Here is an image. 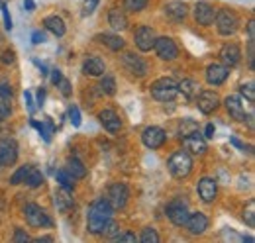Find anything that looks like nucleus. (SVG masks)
Here are the masks:
<instances>
[{
	"label": "nucleus",
	"instance_id": "40",
	"mask_svg": "<svg viewBox=\"0 0 255 243\" xmlns=\"http://www.w3.org/2000/svg\"><path fill=\"white\" fill-rule=\"evenodd\" d=\"M12 112V106H10V98H0V122L6 120Z\"/></svg>",
	"mask_w": 255,
	"mask_h": 243
},
{
	"label": "nucleus",
	"instance_id": "24",
	"mask_svg": "<svg viewBox=\"0 0 255 243\" xmlns=\"http://www.w3.org/2000/svg\"><path fill=\"white\" fill-rule=\"evenodd\" d=\"M165 16L173 22H183L187 18V6L183 2H169L165 4Z\"/></svg>",
	"mask_w": 255,
	"mask_h": 243
},
{
	"label": "nucleus",
	"instance_id": "37",
	"mask_svg": "<svg viewBox=\"0 0 255 243\" xmlns=\"http://www.w3.org/2000/svg\"><path fill=\"white\" fill-rule=\"evenodd\" d=\"M102 234H104V238H110V240H114V238L120 234V228H118V224H116V222H112V220H110V222L104 226Z\"/></svg>",
	"mask_w": 255,
	"mask_h": 243
},
{
	"label": "nucleus",
	"instance_id": "20",
	"mask_svg": "<svg viewBox=\"0 0 255 243\" xmlns=\"http://www.w3.org/2000/svg\"><path fill=\"white\" fill-rule=\"evenodd\" d=\"M98 120L104 125V129H108L110 133H116V131H120V127H122V120H120L118 114H116L114 110H110V108L102 110V112L98 114Z\"/></svg>",
	"mask_w": 255,
	"mask_h": 243
},
{
	"label": "nucleus",
	"instance_id": "26",
	"mask_svg": "<svg viewBox=\"0 0 255 243\" xmlns=\"http://www.w3.org/2000/svg\"><path fill=\"white\" fill-rule=\"evenodd\" d=\"M100 43H104L106 47H110L112 51H120V49H124V45H126V41L120 37V35H112V33H102V35H98L96 37Z\"/></svg>",
	"mask_w": 255,
	"mask_h": 243
},
{
	"label": "nucleus",
	"instance_id": "44",
	"mask_svg": "<svg viewBox=\"0 0 255 243\" xmlns=\"http://www.w3.org/2000/svg\"><path fill=\"white\" fill-rule=\"evenodd\" d=\"M114 242H128V243H135V242H137V238H135L133 234H129V232H126V234H118V236L114 238Z\"/></svg>",
	"mask_w": 255,
	"mask_h": 243
},
{
	"label": "nucleus",
	"instance_id": "52",
	"mask_svg": "<svg viewBox=\"0 0 255 243\" xmlns=\"http://www.w3.org/2000/svg\"><path fill=\"white\" fill-rule=\"evenodd\" d=\"M24 100H26V104H28V108H30V112H33V100H32V94L26 91L24 92Z\"/></svg>",
	"mask_w": 255,
	"mask_h": 243
},
{
	"label": "nucleus",
	"instance_id": "36",
	"mask_svg": "<svg viewBox=\"0 0 255 243\" xmlns=\"http://www.w3.org/2000/svg\"><path fill=\"white\" fill-rule=\"evenodd\" d=\"M149 0H124V6L129 12H141L145 6H147Z\"/></svg>",
	"mask_w": 255,
	"mask_h": 243
},
{
	"label": "nucleus",
	"instance_id": "31",
	"mask_svg": "<svg viewBox=\"0 0 255 243\" xmlns=\"http://www.w3.org/2000/svg\"><path fill=\"white\" fill-rule=\"evenodd\" d=\"M100 91L104 92L106 96H112L116 92V81L112 75H102V81H100Z\"/></svg>",
	"mask_w": 255,
	"mask_h": 243
},
{
	"label": "nucleus",
	"instance_id": "47",
	"mask_svg": "<svg viewBox=\"0 0 255 243\" xmlns=\"http://www.w3.org/2000/svg\"><path fill=\"white\" fill-rule=\"evenodd\" d=\"M16 61V53L14 51H4L2 53V63L4 65H10V63H14Z\"/></svg>",
	"mask_w": 255,
	"mask_h": 243
},
{
	"label": "nucleus",
	"instance_id": "14",
	"mask_svg": "<svg viewBox=\"0 0 255 243\" xmlns=\"http://www.w3.org/2000/svg\"><path fill=\"white\" fill-rule=\"evenodd\" d=\"M167 218H169L175 226H185V222H187V218H189L187 204L181 202V200H173V202L167 206Z\"/></svg>",
	"mask_w": 255,
	"mask_h": 243
},
{
	"label": "nucleus",
	"instance_id": "23",
	"mask_svg": "<svg viewBox=\"0 0 255 243\" xmlns=\"http://www.w3.org/2000/svg\"><path fill=\"white\" fill-rule=\"evenodd\" d=\"M224 104H226L228 114H230L234 120H238V122L246 120V110H244V104L240 102V98H236V96H228Z\"/></svg>",
	"mask_w": 255,
	"mask_h": 243
},
{
	"label": "nucleus",
	"instance_id": "15",
	"mask_svg": "<svg viewBox=\"0 0 255 243\" xmlns=\"http://www.w3.org/2000/svg\"><path fill=\"white\" fill-rule=\"evenodd\" d=\"M196 192H198V196H200L202 202H212L216 198V194H218V184H216L214 179L204 177V179H200L198 184H196Z\"/></svg>",
	"mask_w": 255,
	"mask_h": 243
},
{
	"label": "nucleus",
	"instance_id": "25",
	"mask_svg": "<svg viewBox=\"0 0 255 243\" xmlns=\"http://www.w3.org/2000/svg\"><path fill=\"white\" fill-rule=\"evenodd\" d=\"M108 22H110V26L116 31L126 30L128 28V18H126V14H124V10H120V8H112V10H110Z\"/></svg>",
	"mask_w": 255,
	"mask_h": 243
},
{
	"label": "nucleus",
	"instance_id": "32",
	"mask_svg": "<svg viewBox=\"0 0 255 243\" xmlns=\"http://www.w3.org/2000/svg\"><path fill=\"white\" fill-rule=\"evenodd\" d=\"M192 131H198V123L191 120V118H185V120L181 122V125H179V135L187 137V135H191Z\"/></svg>",
	"mask_w": 255,
	"mask_h": 243
},
{
	"label": "nucleus",
	"instance_id": "6",
	"mask_svg": "<svg viewBox=\"0 0 255 243\" xmlns=\"http://www.w3.org/2000/svg\"><path fill=\"white\" fill-rule=\"evenodd\" d=\"M24 216H26V222L32 226V228H49L53 222L51 218L45 214V210L37 204H28L24 208Z\"/></svg>",
	"mask_w": 255,
	"mask_h": 243
},
{
	"label": "nucleus",
	"instance_id": "19",
	"mask_svg": "<svg viewBox=\"0 0 255 243\" xmlns=\"http://www.w3.org/2000/svg\"><path fill=\"white\" fill-rule=\"evenodd\" d=\"M183 143H185V149L192 155H204L206 153V139L200 137L198 131H192L191 135L183 137Z\"/></svg>",
	"mask_w": 255,
	"mask_h": 243
},
{
	"label": "nucleus",
	"instance_id": "50",
	"mask_svg": "<svg viewBox=\"0 0 255 243\" xmlns=\"http://www.w3.org/2000/svg\"><path fill=\"white\" fill-rule=\"evenodd\" d=\"M61 79H63V77H61V71H59V69H53V71H51V83L57 85Z\"/></svg>",
	"mask_w": 255,
	"mask_h": 243
},
{
	"label": "nucleus",
	"instance_id": "30",
	"mask_svg": "<svg viewBox=\"0 0 255 243\" xmlns=\"http://www.w3.org/2000/svg\"><path fill=\"white\" fill-rule=\"evenodd\" d=\"M24 182L30 186V188H37V186H41L43 184V175L37 171V169H30L28 171V175H26V179H24Z\"/></svg>",
	"mask_w": 255,
	"mask_h": 243
},
{
	"label": "nucleus",
	"instance_id": "43",
	"mask_svg": "<svg viewBox=\"0 0 255 243\" xmlns=\"http://www.w3.org/2000/svg\"><path fill=\"white\" fill-rule=\"evenodd\" d=\"M0 10H2V18H4V28L6 30H12V18H10V12H8L6 4L0 2Z\"/></svg>",
	"mask_w": 255,
	"mask_h": 243
},
{
	"label": "nucleus",
	"instance_id": "3",
	"mask_svg": "<svg viewBox=\"0 0 255 243\" xmlns=\"http://www.w3.org/2000/svg\"><path fill=\"white\" fill-rule=\"evenodd\" d=\"M214 20H216V28L220 31V35H234L236 31L240 30V20L230 8L218 10Z\"/></svg>",
	"mask_w": 255,
	"mask_h": 243
},
{
	"label": "nucleus",
	"instance_id": "41",
	"mask_svg": "<svg viewBox=\"0 0 255 243\" xmlns=\"http://www.w3.org/2000/svg\"><path fill=\"white\" fill-rule=\"evenodd\" d=\"M69 118H71V123H73L75 127L81 125V112H79L77 106H71V108H69Z\"/></svg>",
	"mask_w": 255,
	"mask_h": 243
},
{
	"label": "nucleus",
	"instance_id": "33",
	"mask_svg": "<svg viewBox=\"0 0 255 243\" xmlns=\"http://www.w3.org/2000/svg\"><path fill=\"white\" fill-rule=\"evenodd\" d=\"M55 179H57V182H61V186L69 188V190L75 186V177L69 171H57L55 173Z\"/></svg>",
	"mask_w": 255,
	"mask_h": 243
},
{
	"label": "nucleus",
	"instance_id": "46",
	"mask_svg": "<svg viewBox=\"0 0 255 243\" xmlns=\"http://www.w3.org/2000/svg\"><path fill=\"white\" fill-rule=\"evenodd\" d=\"M57 87L61 89V92H63V96H69V94H71V83H69L67 79H61V81L57 83Z\"/></svg>",
	"mask_w": 255,
	"mask_h": 243
},
{
	"label": "nucleus",
	"instance_id": "49",
	"mask_svg": "<svg viewBox=\"0 0 255 243\" xmlns=\"http://www.w3.org/2000/svg\"><path fill=\"white\" fill-rule=\"evenodd\" d=\"M14 242H30V238H28V234H24L22 230H16V236H14Z\"/></svg>",
	"mask_w": 255,
	"mask_h": 243
},
{
	"label": "nucleus",
	"instance_id": "16",
	"mask_svg": "<svg viewBox=\"0 0 255 243\" xmlns=\"http://www.w3.org/2000/svg\"><path fill=\"white\" fill-rule=\"evenodd\" d=\"M185 226H187V230L191 232L192 236H202V234L208 230V218H206L202 212L189 214Z\"/></svg>",
	"mask_w": 255,
	"mask_h": 243
},
{
	"label": "nucleus",
	"instance_id": "38",
	"mask_svg": "<svg viewBox=\"0 0 255 243\" xmlns=\"http://www.w3.org/2000/svg\"><path fill=\"white\" fill-rule=\"evenodd\" d=\"M254 87H255L254 81H250V83H244V85H242V89H240L242 94L248 98V102H252V104L255 102V89Z\"/></svg>",
	"mask_w": 255,
	"mask_h": 243
},
{
	"label": "nucleus",
	"instance_id": "56",
	"mask_svg": "<svg viewBox=\"0 0 255 243\" xmlns=\"http://www.w3.org/2000/svg\"><path fill=\"white\" fill-rule=\"evenodd\" d=\"M24 6H26V10L32 12L33 8H35V2H33V0H24Z\"/></svg>",
	"mask_w": 255,
	"mask_h": 243
},
{
	"label": "nucleus",
	"instance_id": "53",
	"mask_svg": "<svg viewBox=\"0 0 255 243\" xmlns=\"http://www.w3.org/2000/svg\"><path fill=\"white\" fill-rule=\"evenodd\" d=\"M248 31H250V39H255V22L254 20H250V24H248Z\"/></svg>",
	"mask_w": 255,
	"mask_h": 243
},
{
	"label": "nucleus",
	"instance_id": "27",
	"mask_svg": "<svg viewBox=\"0 0 255 243\" xmlns=\"http://www.w3.org/2000/svg\"><path fill=\"white\" fill-rule=\"evenodd\" d=\"M177 91L183 92L189 100H194L196 94L200 92V85H198L196 81H192V79H185V81H181V83L177 85Z\"/></svg>",
	"mask_w": 255,
	"mask_h": 243
},
{
	"label": "nucleus",
	"instance_id": "5",
	"mask_svg": "<svg viewBox=\"0 0 255 243\" xmlns=\"http://www.w3.org/2000/svg\"><path fill=\"white\" fill-rule=\"evenodd\" d=\"M128 198H129V190L124 182H112L108 186V194H106V200L110 202V206L114 210H122L128 204Z\"/></svg>",
	"mask_w": 255,
	"mask_h": 243
},
{
	"label": "nucleus",
	"instance_id": "8",
	"mask_svg": "<svg viewBox=\"0 0 255 243\" xmlns=\"http://www.w3.org/2000/svg\"><path fill=\"white\" fill-rule=\"evenodd\" d=\"M153 49L157 51L159 59L163 61H173L177 59V55H179V49H177V45H175V41L171 37H155Z\"/></svg>",
	"mask_w": 255,
	"mask_h": 243
},
{
	"label": "nucleus",
	"instance_id": "42",
	"mask_svg": "<svg viewBox=\"0 0 255 243\" xmlns=\"http://www.w3.org/2000/svg\"><path fill=\"white\" fill-rule=\"evenodd\" d=\"M98 2H100V0H85V2H83V16L93 14L95 8L98 6Z\"/></svg>",
	"mask_w": 255,
	"mask_h": 243
},
{
	"label": "nucleus",
	"instance_id": "10",
	"mask_svg": "<svg viewBox=\"0 0 255 243\" xmlns=\"http://www.w3.org/2000/svg\"><path fill=\"white\" fill-rule=\"evenodd\" d=\"M135 45L139 51H151L153 49V43H155V31L151 30L149 26H139L135 30Z\"/></svg>",
	"mask_w": 255,
	"mask_h": 243
},
{
	"label": "nucleus",
	"instance_id": "35",
	"mask_svg": "<svg viewBox=\"0 0 255 243\" xmlns=\"http://www.w3.org/2000/svg\"><path fill=\"white\" fill-rule=\"evenodd\" d=\"M139 242L141 243H159V236H157V232H155L153 228H145V230L141 232Z\"/></svg>",
	"mask_w": 255,
	"mask_h": 243
},
{
	"label": "nucleus",
	"instance_id": "4",
	"mask_svg": "<svg viewBox=\"0 0 255 243\" xmlns=\"http://www.w3.org/2000/svg\"><path fill=\"white\" fill-rule=\"evenodd\" d=\"M177 94H179L177 83L173 79H157L151 85V96L155 100H159V102H171Z\"/></svg>",
	"mask_w": 255,
	"mask_h": 243
},
{
	"label": "nucleus",
	"instance_id": "1",
	"mask_svg": "<svg viewBox=\"0 0 255 243\" xmlns=\"http://www.w3.org/2000/svg\"><path fill=\"white\" fill-rule=\"evenodd\" d=\"M112 214H114V208L110 206V202L106 198H98L91 204L89 208V218H87V226H89V232L95 234V236H100L104 226L112 220Z\"/></svg>",
	"mask_w": 255,
	"mask_h": 243
},
{
	"label": "nucleus",
	"instance_id": "54",
	"mask_svg": "<svg viewBox=\"0 0 255 243\" xmlns=\"http://www.w3.org/2000/svg\"><path fill=\"white\" fill-rule=\"evenodd\" d=\"M43 98H45V91L39 89V92H37V106H39V108L43 106Z\"/></svg>",
	"mask_w": 255,
	"mask_h": 243
},
{
	"label": "nucleus",
	"instance_id": "34",
	"mask_svg": "<svg viewBox=\"0 0 255 243\" xmlns=\"http://www.w3.org/2000/svg\"><path fill=\"white\" fill-rule=\"evenodd\" d=\"M30 169H32V165H24V167H20V169H18V171H16V173L10 177V184H22Z\"/></svg>",
	"mask_w": 255,
	"mask_h": 243
},
{
	"label": "nucleus",
	"instance_id": "9",
	"mask_svg": "<svg viewBox=\"0 0 255 243\" xmlns=\"http://www.w3.org/2000/svg\"><path fill=\"white\" fill-rule=\"evenodd\" d=\"M165 139H167L165 131H163L161 127H157V125H149V127H145L143 133H141V141H143V145L149 147V149H159L161 145L165 143Z\"/></svg>",
	"mask_w": 255,
	"mask_h": 243
},
{
	"label": "nucleus",
	"instance_id": "57",
	"mask_svg": "<svg viewBox=\"0 0 255 243\" xmlns=\"http://www.w3.org/2000/svg\"><path fill=\"white\" fill-rule=\"evenodd\" d=\"M35 242L41 243V242H53V238H49V236H43V238H35Z\"/></svg>",
	"mask_w": 255,
	"mask_h": 243
},
{
	"label": "nucleus",
	"instance_id": "7",
	"mask_svg": "<svg viewBox=\"0 0 255 243\" xmlns=\"http://www.w3.org/2000/svg\"><path fill=\"white\" fill-rule=\"evenodd\" d=\"M196 106L202 114H212L220 106V96L214 91H200L196 94Z\"/></svg>",
	"mask_w": 255,
	"mask_h": 243
},
{
	"label": "nucleus",
	"instance_id": "58",
	"mask_svg": "<svg viewBox=\"0 0 255 243\" xmlns=\"http://www.w3.org/2000/svg\"><path fill=\"white\" fill-rule=\"evenodd\" d=\"M242 240H244V242H248V243H254V238H252V236H248V238H242Z\"/></svg>",
	"mask_w": 255,
	"mask_h": 243
},
{
	"label": "nucleus",
	"instance_id": "13",
	"mask_svg": "<svg viewBox=\"0 0 255 243\" xmlns=\"http://www.w3.org/2000/svg\"><path fill=\"white\" fill-rule=\"evenodd\" d=\"M194 18L200 26H212L216 18V8L210 6L208 2H196L194 6Z\"/></svg>",
	"mask_w": 255,
	"mask_h": 243
},
{
	"label": "nucleus",
	"instance_id": "12",
	"mask_svg": "<svg viewBox=\"0 0 255 243\" xmlns=\"http://www.w3.org/2000/svg\"><path fill=\"white\" fill-rule=\"evenodd\" d=\"M122 65H124V69H126L128 73L133 75V77H143L147 73L145 61L141 59V57H137V55H133V53H124L122 55Z\"/></svg>",
	"mask_w": 255,
	"mask_h": 243
},
{
	"label": "nucleus",
	"instance_id": "21",
	"mask_svg": "<svg viewBox=\"0 0 255 243\" xmlns=\"http://www.w3.org/2000/svg\"><path fill=\"white\" fill-rule=\"evenodd\" d=\"M240 57H242V51L236 43H226L222 49H220V59L226 67H234L240 63Z\"/></svg>",
	"mask_w": 255,
	"mask_h": 243
},
{
	"label": "nucleus",
	"instance_id": "48",
	"mask_svg": "<svg viewBox=\"0 0 255 243\" xmlns=\"http://www.w3.org/2000/svg\"><path fill=\"white\" fill-rule=\"evenodd\" d=\"M32 41L35 43V45H39V43H43V41H45V35H43L41 31H33V33H32Z\"/></svg>",
	"mask_w": 255,
	"mask_h": 243
},
{
	"label": "nucleus",
	"instance_id": "45",
	"mask_svg": "<svg viewBox=\"0 0 255 243\" xmlns=\"http://www.w3.org/2000/svg\"><path fill=\"white\" fill-rule=\"evenodd\" d=\"M0 98H10L12 100V87L10 85H6V83L0 85Z\"/></svg>",
	"mask_w": 255,
	"mask_h": 243
},
{
	"label": "nucleus",
	"instance_id": "11",
	"mask_svg": "<svg viewBox=\"0 0 255 243\" xmlns=\"http://www.w3.org/2000/svg\"><path fill=\"white\" fill-rule=\"evenodd\" d=\"M18 159V143L14 139L0 141V167H12Z\"/></svg>",
	"mask_w": 255,
	"mask_h": 243
},
{
	"label": "nucleus",
	"instance_id": "17",
	"mask_svg": "<svg viewBox=\"0 0 255 243\" xmlns=\"http://www.w3.org/2000/svg\"><path fill=\"white\" fill-rule=\"evenodd\" d=\"M228 75H230L228 67H226V65H220V63H212V65L206 69V81H208V85H212V87H220L224 81L228 79Z\"/></svg>",
	"mask_w": 255,
	"mask_h": 243
},
{
	"label": "nucleus",
	"instance_id": "28",
	"mask_svg": "<svg viewBox=\"0 0 255 243\" xmlns=\"http://www.w3.org/2000/svg\"><path fill=\"white\" fill-rule=\"evenodd\" d=\"M43 26L51 31L53 35H57V37L65 35V22L63 18H59V16H47L43 20Z\"/></svg>",
	"mask_w": 255,
	"mask_h": 243
},
{
	"label": "nucleus",
	"instance_id": "55",
	"mask_svg": "<svg viewBox=\"0 0 255 243\" xmlns=\"http://www.w3.org/2000/svg\"><path fill=\"white\" fill-rule=\"evenodd\" d=\"M230 141H232V143H234V145H236V147H238V149H246V145H244V143H242V141H240V139H238V137H232V139H230Z\"/></svg>",
	"mask_w": 255,
	"mask_h": 243
},
{
	"label": "nucleus",
	"instance_id": "2",
	"mask_svg": "<svg viewBox=\"0 0 255 243\" xmlns=\"http://www.w3.org/2000/svg\"><path fill=\"white\" fill-rule=\"evenodd\" d=\"M167 169H169V173L175 177V179H185V177H189L192 171V157L189 151H175L171 157H169V161H167Z\"/></svg>",
	"mask_w": 255,
	"mask_h": 243
},
{
	"label": "nucleus",
	"instance_id": "39",
	"mask_svg": "<svg viewBox=\"0 0 255 243\" xmlns=\"http://www.w3.org/2000/svg\"><path fill=\"white\" fill-rule=\"evenodd\" d=\"M244 222H246L250 228L255 226V202H250V204H248V210H244Z\"/></svg>",
	"mask_w": 255,
	"mask_h": 243
},
{
	"label": "nucleus",
	"instance_id": "29",
	"mask_svg": "<svg viewBox=\"0 0 255 243\" xmlns=\"http://www.w3.org/2000/svg\"><path fill=\"white\" fill-rule=\"evenodd\" d=\"M67 171H69L75 179H85V177H87V167H85L79 159H69V161H67Z\"/></svg>",
	"mask_w": 255,
	"mask_h": 243
},
{
	"label": "nucleus",
	"instance_id": "22",
	"mask_svg": "<svg viewBox=\"0 0 255 243\" xmlns=\"http://www.w3.org/2000/svg\"><path fill=\"white\" fill-rule=\"evenodd\" d=\"M83 73L91 75V77H102L106 73V65H104V61L100 59V57L91 55V57H87L85 65H83Z\"/></svg>",
	"mask_w": 255,
	"mask_h": 243
},
{
	"label": "nucleus",
	"instance_id": "51",
	"mask_svg": "<svg viewBox=\"0 0 255 243\" xmlns=\"http://www.w3.org/2000/svg\"><path fill=\"white\" fill-rule=\"evenodd\" d=\"M214 131H216V129H214V125H212V123H208V125H206V129H204V137H206V139H212V137H214Z\"/></svg>",
	"mask_w": 255,
	"mask_h": 243
},
{
	"label": "nucleus",
	"instance_id": "18",
	"mask_svg": "<svg viewBox=\"0 0 255 243\" xmlns=\"http://www.w3.org/2000/svg\"><path fill=\"white\" fill-rule=\"evenodd\" d=\"M53 204H55V208H57L61 214L69 212V210L73 208V204H75L71 190H69V188H65V186L57 188V190H55V194H53Z\"/></svg>",
	"mask_w": 255,
	"mask_h": 243
}]
</instances>
